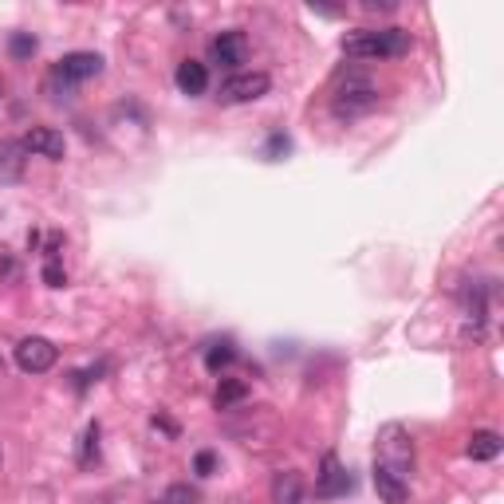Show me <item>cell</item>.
<instances>
[{
  "label": "cell",
  "mask_w": 504,
  "mask_h": 504,
  "mask_svg": "<svg viewBox=\"0 0 504 504\" xmlns=\"http://www.w3.org/2000/svg\"><path fill=\"white\" fill-rule=\"evenodd\" d=\"M95 76H103V55H95V52H71V55H64L55 64V71H52V79H59V83H83V79H95Z\"/></svg>",
  "instance_id": "8992f818"
},
{
  "label": "cell",
  "mask_w": 504,
  "mask_h": 504,
  "mask_svg": "<svg viewBox=\"0 0 504 504\" xmlns=\"http://www.w3.org/2000/svg\"><path fill=\"white\" fill-rule=\"evenodd\" d=\"M213 469H217V453L201 449L197 458H194V473H197V477H213Z\"/></svg>",
  "instance_id": "44dd1931"
},
{
  "label": "cell",
  "mask_w": 504,
  "mask_h": 504,
  "mask_svg": "<svg viewBox=\"0 0 504 504\" xmlns=\"http://www.w3.org/2000/svg\"><path fill=\"white\" fill-rule=\"evenodd\" d=\"M174 79H177V91L189 95V99H194V95H206V87H209V71H206V64H197V59H182Z\"/></svg>",
  "instance_id": "30bf717a"
},
{
  "label": "cell",
  "mask_w": 504,
  "mask_h": 504,
  "mask_svg": "<svg viewBox=\"0 0 504 504\" xmlns=\"http://www.w3.org/2000/svg\"><path fill=\"white\" fill-rule=\"evenodd\" d=\"M158 504H197V489H189V485H170Z\"/></svg>",
  "instance_id": "d6986e66"
},
{
  "label": "cell",
  "mask_w": 504,
  "mask_h": 504,
  "mask_svg": "<svg viewBox=\"0 0 504 504\" xmlns=\"http://www.w3.org/2000/svg\"><path fill=\"white\" fill-rule=\"evenodd\" d=\"M375 493L387 504H406V497H410V485H406V477L390 473L387 465H375Z\"/></svg>",
  "instance_id": "8fae6325"
},
{
  "label": "cell",
  "mask_w": 504,
  "mask_h": 504,
  "mask_svg": "<svg viewBox=\"0 0 504 504\" xmlns=\"http://www.w3.org/2000/svg\"><path fill=\"white\" fill-rule=\"evenodd\" d=\"M469 458L473 461H493V458H500V434H493V429H477V434L469 438Z\"/></svg>",
  "instance_id": "5bb4252c"
},
{
  "label": "cell",
  "mask_w": 504,
  "mask_h": 504,
  "mask_svg": "<svg viewBox=\"0 0 504 504\" xmlns=\"http://www.w3.org/2000/svg\"><path fill=\"white\" fill-rule=\"evenodd\" d=\"M268 87H272V79L264 76V71H237V76H229L221 83V95L217 99L221 103H257V99H264L268 95Z\"/></svg>",
  "instance_id": "277c9868"
},
{
  "label": "cell",
  "mask_w": 504,
  "mask_h": 504,
  "mask_svg": "<svg viewBox=\"0 0 504 504\" xmlns=\"http://www.w3.org/2000/svg\"><path fill=\"white\" fill-rule=\"evenodd\" d=\"M233 504H241V500H233Z\"/></svg>",
  "instance_id": "603a6c76"
},
{
  "label": "cell",
  "mask_w": 504,
  "mask_h": 504,
  "mask_svg": "<svg viewBox=\"0 0 504 504\" xmlns=\"http://www.w3.org/2000/svg\"><path fill=\"white\" fill-rule=\"evenodd\" d=\"M375 106H378V91L370 87L367 79H347V87L335 91L331 111L339 115V118H358V115L375 111Z\"/></svg>",
  "instance_id": "3957f363"
},
{
  "label": "cell",
  "mask_w": 504,
  "mask_h": 504,
  "mask_svg": "<svg viewBox=\"0 0 504 504\" xmlns=\"http://www.w3.org/2000/svg\"><path fill=\"white\" fill-rule=\"evenodd\" d=\"M209 59L217 67H225V71H237L248 59V40H245V32H237V28H229V32H221L217 40L209 44Z\"/></svg>",
  "instance_id": "52a82bcc"
},
{
  "label": "cell",
  "mask_w": 504,
  "mask_h": 504,
  "mask_svg": "<svg viewBox=\"0 0 504 504\" xmlns=\"http://www.w3.org/2000/svg\"><path fill=\"white\" fill-rule=\"evenodd\" d=\"M95 458H99V422L87 426V434H83V453H79L83 465H91Z\"/></svg>",
  "instance_id": "e0dca14e"
},
{
  "label": "cell",
  "mask_w": 504,
  "mask_h": 504,
  "mask_svg": "<svg viewBox=\"0 0 504 504\" xmlns=\"http://www.w3.org/2000/svg\"><path fill=\"white\" fill-rule=\"evenodd\" d=\"M0 99H5V87H0Z\"/></svg>",
  "instance_id": "7402d4cb"
},
{
  "label": "cell",
  "mask_w": 504,
  "mask_h": 504,
  "mask_svg": "<svg viewBox=\"0 0 504 504\" xmlns=\"http://www.w3.org/2000/svg\"><path fill=\"white\" fill-rule=\"evenodd\" d=\"M55 358H59L55 343L44 339V335H28V339L16 343V367L24 375H44V370L55 367Z\"/></svg>",
  "instance_id": "5b68a950"
},
{
  "label": "cell",
  "mask_w": 504,
  "mask_h": 504,
  "mask_svg": "<svg viewBox=\"0 0 504 504\" xmlns=\"http://www.w3.org/2000/svg\"><path fill=\"white\" fill-rule=\"evenodd\" d=\"M24 150L20 142H5V146H0V182H16L20 177V170H24Z\"/></svg>",
  "instance_id": "4fadbf2b"
},
{
  "label": "cell",
  "mask_w": 504,
  "mask_h": 504,
  "mask_svg": "<svg viewBox=\"0 0 504 504\" xmlns=\"http://www.w3.org/2000/svg\"><path fill=\"white\" fill-rule=\"evenodd\" d=\"M20 146L28 150V154H40V158H47V162H59L64 158V135L59 130H52V126H32L28 135L20 138Z\"/></svg>",
  "instance_id": "9c48e42d"
},
{
  "label": "cell",
  "mask_w": 504,
  "mask_h": 504,
  "mask_svg": "<svg viewBox=\"0 0 504 504\" xmlns=\"http://www.w3.org/2000/svg\"><path fill=\"white\" fill-rule=\"evenodd\" d=\"M233 358H237L233 343H213V347H209V355H206V367H209V370H221V367H229Z\"/></svg>",
  "instance_id": "2e32d148"
},
{
  "label": "cell",
  "mask_w": 504,
  "mask_h": 504,
  "mask_svg": "<svg viewBox=\"0 0 504 504\" xmlns=\"http://www.w3.org/2000/svg\"><path fill=\"white\" fill-rule=\"evenodd\" d=\"M272 500L276 504H304V477L292 473V469L280 473L272 481Z\"/></svg>",
  "instance_id": "7c38bea8"
},
{
  "label": "cell",
  "mask_w": 504,
  "mask_h": 504,
  "mask_svg": "<svg viewBox=\"0 0 504 504\" xmlns=\"http://www.w3.org/2000/svg\"><path fill=\"white\" fill-rule=\"evenodd\" d=\"M248 394V387L241 378H221V387H217V410H229L233 402H241Z\"/></svg>",
  "instance_id": "9a60e30c"
},
{
  "label": "cell",
  "mask_w": 504,
  "mask_h": 504,
  "mask_svg": "<svg viewBox=\"0 0 504 504\" xmlns=\"http://www.w3.org/2000/svg\"><path fill=\"white\" fill-rule=\"evenodd\" d=\"M343 52L351 59H398L410 52V32L402 28H358L343 35Z\"/></svg>",
  "instance_id": "6da1fadb"
},
{
  "label": "cell",
  "mask_w": 504,
  "mask_h": 504,
  "mask_svg": "<svg viewBox=\"0 0 504 504\" xmlns=\"http://www.w3.org/2000/svg\"><path fill=\"white\" fill-rule=\"evenodd\" d=\"M378 465H387V469L398 473V477H406L414 469V441L398 422L378 429Z\"/></svg>",
  "instance_id": "7a4b0ae2"
},
{
  "label": "cell",
  "mask_w": 504,
  "mask_h": 504,
  "mask_svg": "<svg viewBox=\"0 0 504 504\" xmlns=\"http://www.w3.org/2000/svg\"><path fill=\"white\" fill-rule=\"evenodd\" d=\"M44 284H47V287H64V284H67L64 264H59V260H47V264H44Z\"/></svg>",
  "instance_id": "ffe728a7"
},
{
  "label": "cell",
  "mask_w": 504,
  "mask_h": 504,
  "mask_svg": "<svg viewBox=\"0 0 504 504\" xmlns=\"http://www.w3.org/2000/svg\"><path fill=\"white\" fill-rule=\"evenodd\" d=\"M347 489H351V477H347V469L339 465V458L335 453H328L319 465V473H316V497L323 500H331V497H343Z\"/></svg>",
  "instance_id": "ba28073f"
},
{
  "label": "cell",
  "mask_w": 504,
  "mask_h": 504,
  "mask_svg": "<svg viewBox=\"0 0 504 504\" xmlns=\"http://www.w3.org/2000/svg\"><path fill=\"white\" fill-rule=\"evenodd\" d=\"M8 52L16 55V59H32L35 55V35H28V32H16L8 40Z\"/></svg>",
  "instance_id": "ac0fdd59"
}]
</instances>
